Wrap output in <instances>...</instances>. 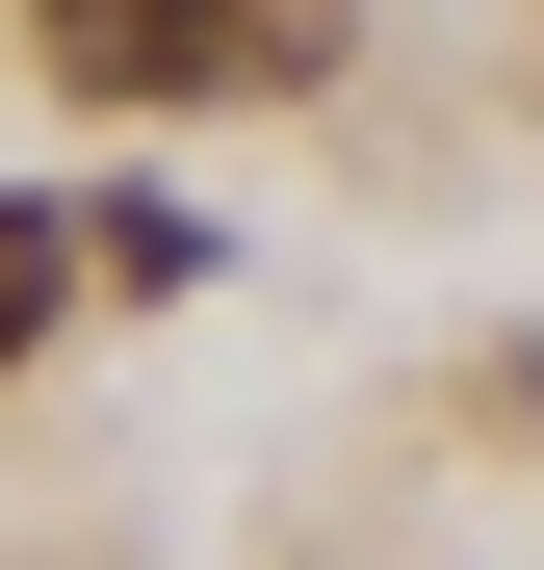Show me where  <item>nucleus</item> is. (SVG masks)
Listing matches in <instances>:
<instances>
[{
    "label": "nucleus",
    "instance_id": "nucleus-2",
    "mask_svg": "<svg viewBox=\"0 0 544 570\" xmlns=\"http://www.w3.org/2000/svg\"><path fill=\"white\" fill-rule=\"evenodd\" d=\"M78 285H208V208H156V181H105V208H78Z\"/></svg>",
    "mask_w": 544,
    "mask_h": 570
},
{
    "label": "nucleus",
    "instance_id": "nucleus-1",
    "mask_svg": "<svg viewBox=\"0 0 544 570\" xmlns=\"http://www.w3.org/2000/svg\"><path fill=\"white\" fill-rule=\"evenodd\" d=\"M27 52L78 105H181V78H234V0H27Z\"/></svg>",
    "mask_w": 544,
    "mask_h": 570
},
{
    "label": "nucleus",
    "instance_id": "nucleus-4",
    "mask_svg": "<svg viewBox=\"0 0 544 570\" xmlns=\"http://www.w3.org/2000/svg\"><path fill=\"white\" fill-rule=\"evenodd\" d=\"M234 78H337V0H234Z\"/></svg>",
    "mask_w": 544,
    "mask_h": 570
},
{
    "label": "nucleus",
    "instance_id": "nucleus-3",
    "mask_svg": "<svg viewBox=\"0 0 544 570\" xmlns=\"http://www.w3.org/2000/svg\"><path fill=\"white\" fill-rule=\"evenodd\" d=\"M52 312H78V208H0V363H27Z\"/></svg>",
    "mask_w": 544,
    "mask_h": 570
}]
</instances>
